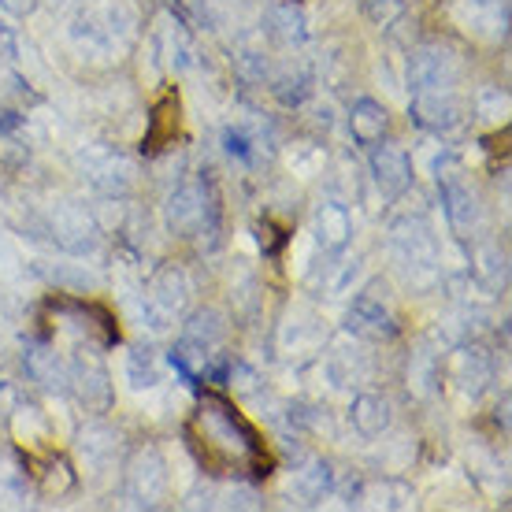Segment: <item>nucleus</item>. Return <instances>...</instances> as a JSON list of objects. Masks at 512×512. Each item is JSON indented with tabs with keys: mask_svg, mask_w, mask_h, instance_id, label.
<instances>
[{
	"mask_svg": "<svg viewBox=\"0 0 512 512\" xmlns=\"http://www.w3.org/2000/svg\"><path fill=\"white\" fill-rule=\"evenodd\" d=\"M127 487L141 505H160L167 498V464L156 446L138 449L127 464Z\"/></svg>",
	"mask_w": 512,
	"mask_h": 512,
	"instance_id": "nucleus-4",
	"label": "nucleus"
},
{
	"mask_svg": "<svg viewBox=\"0 0 512 512\" xmlns=\"http://www.w3.org/2000/svg\"><path fill=\"white\" fill-rule=\"evenodd\" d=\"M78 397L90 405V409H108L112 405V383H108V372L104 368H93V372H78Z\"/></svg>",
	"mask_w": 512,
	"mask_h": 512,
	"instance_id": "nucleus-14",
	"label": "nucleus"
},
{
	"mask_svg": "<svg viewBox=\"0 0 512 512\" xmlns=\"http://www.w3.org/2000/svg\"><path fill=\"white\" fill-rule=\"evenodd\" d=\"M316 231H320V242L327 249H342L353 234V219L342 205H323L320 216H316Z\"/></svg>",
	"mask_w": 512,
	"mask_h": 512,
	"instance_id": "nucleus-12",
	"label": "nucleus"
},
{
	"mask_svg": "<svg viewBox=\"0 0 512 512\" xmlns=\"http://www.w3.org/2000/svg\"><path fill=\"white\" fill-rule=\"evenodd\" d=\"M446 216H449V223L457 227L461 234H468L475 227V219H479V205H475V193L464 186L461 179H453L449 175L446 179Z\"/></svg>",
	"mask_w": 512,
	"mask_h": 512,
	"instance_id": "nucleus-7",
	"label": "nucleus"
},
{
	"mask_svg": "<svg viewBox=\"0 0 512 512\" xmlns=\"http://www.w3.org/2000/svg\"><path fill=\"white\" fill-rule=\"evenodd\" d=\"M372 171H375V182H379L383 193H390V197H401V193L412 186L409 153H405V149H397V145H375Z\"/></svg>",
	"mask_w": 512,
	"mask_h": 512,
	"instance_id": "nucleus-5",
	"label": "nucleus"
},
{
	"mask_svg": "<svg viewBox=\"0 0 512 512\" xmlns=\"http://www.w3.org/2000/svg\"><path fill=\"white\" fill-rule=\"evenodd\" d=\"M4 4H12V8H15V12H23V8H26V4H23V0H4Z\"/></svg>",
	"mask_w": 512,
	"mask_h": 512,
	"instance_id": "nucleus-16",
	"label": "nucleus"
},
{
	"mask_svg": "<svg viewBox=\"0 0 512 512\" xmlns=\"http://www.w3.org/2000/svg\"><path fill=\"white\" fill-rule=\"evenodd\" d=\"M190 275L182 268H175V264H167V268H160L149 279V290H145V308L153 312V320L160 323H171L179 320L182 312H186V305H190Z\"/></svg>",
	"mask_w": 512,
	"mask_h": 512,
	"instance_id": "nucleus-3",
	"label": "nucleus"
},
{
	"mask_svg": "<svg viewBox=\"0 0 512 512\" xmlns=\"http://www.w3.org/2000/svg\"><path fill=\"white\" fill-rule=\"evenodd\" d=\"M82 453H86V461L90 464H104L116 446H112V431H104V427H90L86 435H82Z\"/></svg>",
	"mask_w": 512,
	"mask_h": 512,
	"instance_id": "nucleus-15",
	"label": "nucleus"
},
{
	"mask_svg": "<svg viewBox=\"0 0 512 512\" xmlns=\"http://www.w3.org/2000/svg\"><path fill=\"white\" fill-rule=\"evenodd\" d=\"M353 427H357L364 438H379L390 427V405H386L383 397L375 394H360L357 401H353Z\"/></svg>",
	"mask_w": 512,
	"mask_h": 512,
	"instance_id": "nucleus-8",
	"label": "nucleus"
},
{
	"mask_svg": "<svg viewBox=\"0 0 512 512\" xmlns=\"http://www.w3.org/2000/svg\"><path fill=\"white\" fill-rule=\"evenodd\" d=\"M190 446L208 475H268L271 453L227 397L205 394L190 420Z\"/></svg>",
	"mask_w": 512,
	"mask_h": 512,
	"instance_id": "nucleus-1",
	"label": "nucleus"
},
{
	"mask_svg": "<svg viewBox=\"0 0 512 512\" xmlns=\"http://www.w3.org/2000/svg\"><path fill=\"white\" fill-rule=\"evenodd\" d=\"M179 134V97L175 93H167L164 101L153 108V123H149V149H164L171 145Z\"/></svg>",
	"mask_w": 512,
	"mask_h": 512,
	"instance_id": "nucleus-11",
	"label": "nucleus"
},
{
	"mask_svg": "<svg viewBox=\"0 0 512 512\" xmlns=\"http://www.w3.org/2000/svg\"><path fill=\"white\" fill-rule=\"evenodd\" d=\"M386 123H390L386 108L379 101H372V97L357 101L353 112H349V130H353V138H357L360 145H379L386 134Z\"/></svg>",
	"mask_w": 512,
	"mask_h": 512,
	"instance_id": "nucleus-6",
	"label": "nucleus"
},
{
	"mask_svg": "<svg viewBox=\"0 0 512 512\" xmlns=\"http://www.w3.org/2000/svg\"><path fill=\"white\" fill-rule=\"evenodd\" d=\"M186 338L197 342V346H205V349H216L219 342L227 338V320H223V312H216V308H201V312L190 320Z\"/></svg>",
	"mask_w": 512,
	"mask_h": 512,
	"instance_id": "nucleus-13",
	"label": "nucleus"
},
{
	"mask_svg": "<svg viewBox=\"0 0 512 512\" xmlns=\"http://www.w3.org/2000/svg\"><path fill=\"white\" fill-rule=\"evenodd\" d=\"M212 223V201L205 193V182H186L167 197V227L179 238H197Z\"/></svg>",
	"mask_w": 512,
	"mask_h": 512,
	"instance_id": "nucleus-2",
	"label": "nucleus"
},
{
	"mask_svg": "<svg viewBox=\"0 0 512 512\" xmlns=\"http://www.w3.org/2000/svg\"><path fill=\"white\" fill-rule=\"evenodd\" d=\"M349 323L357 327L360 334H372V338H383V334H394V323H390V312H386L372 294H360L357 305H353V316Z\"/></svg>",
	"mask_w": 512,
	"mask_h": 512,
	"instance_id": "nucleus-10",
	"label": "nucleus"
},
{
	"mask_svg": "<svg viewBox=\"0 0 512 512\" xmlns=\"http://www.w3.org/2000/svg\"><path fill=\"white\" fill-rule=\"evenodd\" d=\"M364 4H368V8H372V4H379V0H364Z\"/></svg>",
	"mask_w": 512,
	"mask_h": 512,
	"instance_id": "nucleus-17",
	"label": "nucleus"
},
{
	"mask_svg": "<svg viewBox=\"0 0 512 512\" xmlns=\"http://www.w3.org/2000/svg\"><path fill=\"white\" fill-rule=\"evenodd\" d=\"M56 234L67 249H86L93 245V223L90 216L75 205H60L56 208Z\"/></svg>",
	"mask_w": 512,
	"mask_h": 512,
	"instance_id": "nucleus-9",
	"label": "nucleus"
}]
</instances>
